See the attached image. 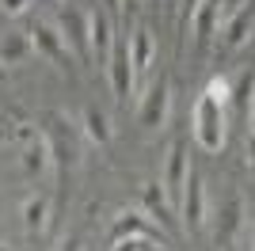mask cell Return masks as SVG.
Returning <instances> with one entry per match:
<instances>
[{
  "instance_id": "d6986e66",
  "label": "cell",
  "mask_w": 255,
  "mask_h": 251,
  "mask_svg": "<svg viewBox=\"0 0 255 251\" xmlns=\"http://www.w3.org/2000/svg\"><path fill=\"white\" fill-rule=\"evenodd\" d=\"M115 34H111V15L107 11H92V53H111Z\"/></svg>"
},
{
  "instance_id": "9c48e42d",
  "label": "cell",
  "mask_w": 255,
  "mask_h": 251,
  "mask_svg": "<svg viewBox=\"0 0 255 251\" xmlns=\"http://www.w3.org/2000/svg\"><path fill=\"white\" fill-rule=\"evenodd\" d=\"M191 175V156H187V141H175L168 152V167H164V190H168L171 206L183 198V183Z\"/></svg>"
},
{
  "instance_id": "f546056e",
  "label": "cell",
  "mask_w": 255,
  "mask_h": 251,
  "mask_svg": "<svg viewBox=\"0 0 255 251\" xmlns=\"http://www.w3.org/2000/svg\"><path fill=\"white\" fill-rule=\"evenodd\" d=\"M0 251H11V248H8V244H0Z\"/></svg>"
},
{
  "instance_id": "9a60e30c",
  "label": "cell",
  "mask_w": 255,
  "mask_h": 251,
  "mask_svg": "<svg viewBox=\"0 0 255 251\" xmlns=\"http://www.w3.org/2000/svg\"><path fill=\"white\" fill-rule=\"evenodd\" d=\"M31 34L27 31H8L0 38V65H23L31 57Z\"/></svg>"
},
{
  "instance_id": "4fadbf2b",
  "label": "cell",
  "mask_w": 255,
  "mask_h": 251,
  "mask_svg": "<svg viewBox=\"0 0 255 251\" xmlns=\"http://www.w3.org/2000/svg\"><path fill=\"white\" fill-rule=\"evenodd\" d=\"M217 23H221V0H206L202 8L194 11V19H191V27H194V38H198V46H210V38L217 34Z\"/></svg>"
},
{
  "instance_id": "ac0fdd59",
  "label": "cell",
  "mask_w": 255,
  "mask_h": 251,
  "mask_svg": "<svg viewBox=\"0 0 255 251\" xmlns=\"http://www.w3.org/2000/svg\"><path fill=\"white\" fill-rule=\"evenodd\" d=\"M46 221H50V202L42 194H31V198L23 202V229L34 236V232L46 229Z\"/></svg>"
},
{
  "instance_id": "603a6c76",
  "label": "cell",
  "mask_w": 255,
  "mask_h": 251,
  "mask_svg": "<svg viewBox=\"0 0 255 251\" xmlns=\"http://www.w3.org/2000/svg\"><path fill=\"white\" fill-rule=\"evenodd\" d=\"M225 8H221V19H229V15H236V11H244L248 0H221Z\"/></svg>"
},
{
  "instance_id": "7402d4cb",
  "label": "cell",
  "mask_w": 255,
  "mask_h": 251,
  "mask_svg": "<svg viewBox=\"0 0 255 251\" xmlns=\"http://www.w3.org/2000/svg\"><path fill=\"white\" fill-rule=\"evenodd\" d=\"M27 4H31V0H0V8L8 11V15H19V11H27Z\"/></svg>"
},
{
  "instance_id": "ffe728a7",
  "label": "cell",
  "mask_w": 255,
  "mask_h": 251,
  "mask_svg": "<svg viewBox=\"0 0 255 251\" xmlns=\"http://www.w3.org/2000/svg\"><path fill=\"white\" fill-rule=\"evenodd\" d=\"M206 95H213V99L229 111V99H233V80H229V76H213V80L206 84Z\"/></svg>"
},
{
  "instance_id": "44dd1931",
  "label": "cell",
  "mask_w": 255,
  "mask_h": 251,
  "mask_svg": "<svg viewBox=\"0 0 255 251\" xmlns=\"http://www.w3.org/2000/svg\"><path fill=\"white\" fill-rule=\"evenodd\" d=\"M202 4H206V0H179V23H183V27L194 19V11L202 8Z\"/></svg>"
},
{
  "instance_id": "e0dca14e",
  "label": "cell",
  "mask_w": 255,
  "mask_h": 251,
  "mask_svg": "<svg viewBox=\"0 0 255 251\" xmlns=\"http://www.w3.org/2000/svg\"><path fill=\"white\" fill-rule=\"evenodd\" d=\"M80 126H84L88 141H96V145H107V141H111V118H107L96 103H88V107H84V115H80Z\"/></svg>"
},
{
  "instance_id": "30bf717a",
  "label": "cell",
  "mask_w": 255,
  "mask_h": 251,
  "mask_svg": "<svg viewBox=\"0 0 255 251\" xmlns=\"http://www.w3.org/2000/svg\"><path fill=\"white\" fill-rule=\"evenodd\" d=\"M141 202L149 209V221H156L164 232L175 229V206H171L168 190L160 187V183H145V187H141Z\"/></svg>"
},
{
  "instance_id": "52a82bcc",
  "label": "cell",
  "mask_w": 255,
  "mask_h": 251,
  "mask_svg": "<svg viewBox=\"0 0 255 251\" xmlns=\"http://www.w3.org/2000/svg\"><path fill=\"white\" fill-rule=\"evenodd\" d=\"M179 213H183V229L187 232H198L206 225V190H202V175L191 167V175L183 183V198H179Z\"/></svg>"
},
{
  "instance_id": "484cf974",
  "label": "cell",
  "mask_w": 255,
  "mask_h": 251,
  "mask_svg": "<svg viewBox=\"0 0 255 251\" xmlns=\"http://www.w3.org/2000/svg\"><path fill=\"white\" fill-rule=\"evenodd\" d=\"M57 251H80V240H76V236H69V240H65Z\"/></svg>"
},
{
  "instance_id": "7a4b0ae2",
  "label": "cell",
  "mask_w": 255,
  "mask_h": 251,
  "mask_svg": "<svg viewBox=\"0 0 255 251\" xmlns=\"http://www.w3.org/2000/svg\"><path fill=\"white\" fill-rule=\"evenodd\" d=\"M42 137L46 145H50V160L57 164V175H69L76 167V160H80V145H76V133H73V122L65 115H57V111H50V115L42 118Z\"/></svg>"
},
{
  "instance_id": "cb8c5ba5",
  "label": "cell",
  "mask_w": 255,
  "mask_h": 251,
  "mask_svg": "<svg viewBox=\"0 0 255 251\" xmlns=\"http://www.w3.org/2000/svg\"><path fill=\"white\" fill-rule=\"evenodd\" d=\"M248 167L255 171V133H248Z\"/></svg>"
},
{
  "instance_id": "5b68a950",
  "label": "cell",
  "mask_w": 255,
  "mask_h": 251,
  "mask_svg": "<svg viewBox=\"0 0 255 251\" xmlns=\"http://www.w3.org/2000/svg\"><path fill=\"white\" fill-rule=\"evenodd\" d=\"M31 46L38 53H42L46 61H53V65H69V57H73V53H69V46H65V38H61V31H57V27H53V23H46V19H34L31 23Z\"/></svg>"
},
{
  "instance_id": "6da1fadb",
  "label": "cell",
  "mask_w": 255,
  "mask_h": 251,
  "mask_svg": "<svg viewBox=\"0 0 255 251\" xmlns=\"http://www.w3.org/2000/svg\"><path fill=\"white\" fill-rule=\"evenodd\" d=\"M57 31H61L65 46L73 53V61L80 65L92 61V15L84 8H76L69 0H57Z\"/></svg>"
},
{
  "instance_id": "7c38bea8",
  "label": "cell",
  "mask_w": 255,
  "mask_h": 251,
  "mask_svg": "<svg viewBox=\"0 0 255 251\" xmlns=\"http://www.w3.org/2000/svg\"><path fill=\"white\" fill-rule=\"evenodd\" d=\"M129 236H156V229H152L149 221L141 217V213H133V209H126V213H118L115 217V225H111V244H118V240H129Z\"/></svg>"
},
{
  "instance_id": "5bb4252c",
  "label": "cell",
  "mask_w": 255,
  "mask_h": 251,
  "mask_svg": "<svg viewBox=\"0 0 255 251\" xmlns=\"http://www.w3.org/2000/svg\"><path fill=\"white\" fill-rule=\"evenodd\" d=\"M19 167H23V175H42L46 167H50V145H46V137L38 133L34 141H27L19 152Z\"/></svg>"
},
{
  "instance_id": "d4e9b609",
  "label": "cell",
  "mask_w": 255,
  "mask_h": 251,
  "mask_svg": "<svg viewBox=\"0 0 255 251\" xmlns=\"http://www.w3.org/2000/svg\"><path fill=\"white\" fill-rule=\"evenodd\" d=\"M248 133H255V95H252V107H248Z\"/></svg>"
},
{
  "instance_id": "f1b7e54d",
  "label": "cell",
  "mask_w": 255,
  "mask_h": 251,
  "mask_svg": "<svg viewBox=\"0 0 255 251\" xmlns=\"http://www.w3.org/2000/svg\"><path fill=\"white\" fill-rule=\"evenodd\" d=\"M252 251H255V225H252Z\"/></svg>"
},
{
  "instance_id": "83f0119b",
  "label": "cell",
  "mask_w": 255,
  "mask_h": 251,
  "mask_svg": "<svg viewBox=\"0 0 255 251\" xmlns=\"http://www.w3.org/2000/svg\"><path fill=\"white\" fill-rule=\"evenodd\" d=\"M122 8H137V0H122Z\"/></svg>"
},
{
  "instance_id": "3957f363",
  "label": "cell",
  "mask_w": 255,
  "mask_h": 251,
  "mask_svg": "<svg viewBox=\"0 0 255 251\" xmlns=\"http://www.w3.org/2000/svg\"><path fill=\"white\" fill-rule=\"evenodd\" d=\"M225 126H229V111H225L213 95H198L194 103V137L206 152H221L225 148Z\"/></svg>"
},
{
  "instance_id": "8992f818",
  "label": "cell",
  "mask_w": 255,
  "mask_h": 251,
  "mask_svg": "<svg viewBox=\"0 0 255 251\" xmlns=\"http://www.w3.org/2000/svg\"><path fill=\"white\" fill-rule=\"evenodd\" d=\"M111 88H115L118 103H129V95L137 88V76H133V65H129V42H115L111 46Z\"/></svg>"
},
{
  "instance_id": "2e32d148",
  "label": "cell",
  "mask_w": 255,
  "mask_h": 251,
  "mask_svg": "<svg viewBox=\"0 0 255 251\" xmlns=\"http://www.w3.org/2000/svg\"><path fill=\"white\" fill-rule=\"evenodd\" d=\"M252 27H255V19H252V11H236V15H229V19H221V34H225V46L229 50H240L248 38H252Z\"/></svg>"
},
{
  "instance_id": "4316f807",
  "label": "cell",
  "mask_w": 255,
  "mask_h": 251,
  "mask_svg": "<svg viewBox=\"0 0 255 251\" xmlns=\"http://www.w3.org/2000/svg\"><path fill=\"white\" fill-rule=\"evenodd\" d=\"M103 4H107L111 11H118V8H122V0H103Z\"/></svg>"
},
{
  "instance_id": "ba28073f",
  "label": "cell",
  "mask_w": 255,
  "mask_h": 251,
  "mask_svg": "<svg viewBox=\"0 0 255 251\" xmlns=\"http://www.w3.org/2000/svg\"><path fill=\"white\" fill-rule=\"evenodd\" d=\"M240 229H244V198L233 194V198L217 209V221H213V244H217L221 251H229Z\"/></svg>"
},
{
  "instance_id": "277c9868",
  "label": "cell",
  "mask_w": 255,
  "mask_h": 251,
  "mask_svg": "<svg viewBox=\"0 0 255 251\" xmlns=\"http://www.w3.org/2000/svg\"><path fill=\"white\" fill-rule=\"evenodd\" d=\"M168 107H171V84H168V76H160V80H152L149 92L141 95L137 122L145 126V129H160V126L168 122Z\"/></svg>"
},
{
  "instance_id": "8fae6325",
  "label": "cell",
  "mask_w": 255,
  "mask_h": 251,
  "mask_svg": "<svg viewBox=\"0 0 255 251\" xmlns=\"http://www.w3.org/2000/svg\"><path fill=\"white\" fill-rule=\"evenodd\" d=\"M152 57H156V42H152V31L149 27H137L133 38H129V65H133V76H145L152 69Z\"/></svg>"
}]
</instances>
